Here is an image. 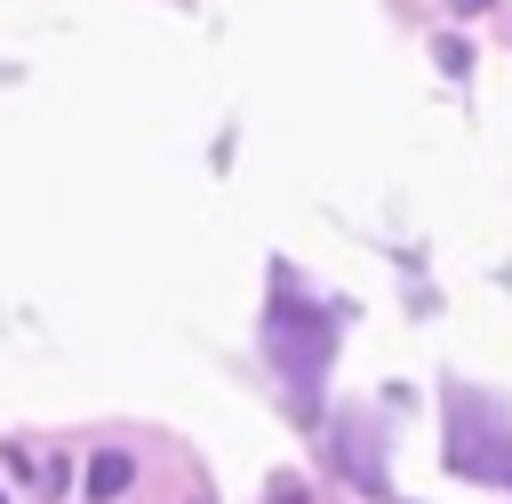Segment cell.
Segmentation results:
<instances>
[{
    "mask_svg": "<svg viewBox=\"0 0 512 504\" xmlns=\"http://www.w3.org/2000/svg\"><path fill=\"white\" fill-rule=\"evenodd\" d=\"M272 504H312V488H304V480H280V488H272Z\"/></svg>",
    "mask_w": 512,
    "mask_h": 504,
    "instance_id": "3957f363",
    "label": "cell"
},
{
    "mask_svg": "<svg viewBox=\"0 0 512 504\" xmlns=\"http://www.w3.org/2000/svg\"><path fill=\"white\" fill-rule=\"evenodd\" d=\"M136 480V456H120V448H104V456H88V472H80V488H88V504H112L120 488Z\"/></svg>",
    "mask_w": 512,
    "mask_h": 504,
    "instance_id": "7a4b0ae2",
    "label": "cell"
},
{
    "mask_svg": "<svg viewBox=\"0 0 512 504\" xmlns=\"http://www.w3.org/2000/svg\"><path fill=\"white\" fill-rule=\"evenodd\" d=\"M328 344H336V320H320L312 336H296V312L280 304V320H272V352H280V368H296V408H304V416L320 408V368H328Z\"/></svg>",
    "mask_w": 512,
    "mask_h": 504,
    "instance_id": "6da1fadb",
    "label": "cell"
},
{
    "mask_svg": "<svg viewBox=\"0 0 512 504\" xmlns=\"http://www.w3.org/2000/svg\"><path fill=\"white\" fill-rule=\"evenodd\" d=\"M0 504H8V496H0Z\"/></svg>",
    "mask_w": 512,
    "mask_h": 504,
    "instance_id": "277c9868",
    "label": "cell"
}]
</instances>
